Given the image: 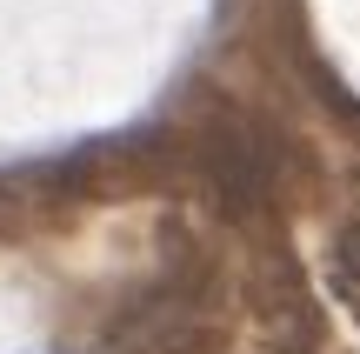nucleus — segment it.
<instances>
[{"mask_svg":"<svg viewBox=\"0 0 360 354\" xmlns=\"http://www.w3.org/2000/svg\"><path fill=\"white\" fill-rule=\"evenodd\" d=\"M200 167H207V181L220 187L227 208H254L274 187V147H267V134H260L254 120L220 114L214 127L200 134Z\"/></svg>","mask_w":360,"mask_h":354,"instance_id":"nucleus-1","label":"nucleus"}]
</instances>
